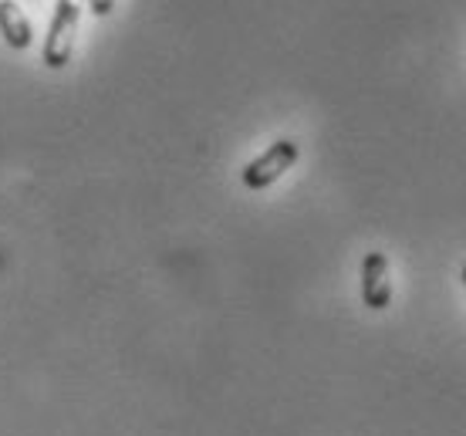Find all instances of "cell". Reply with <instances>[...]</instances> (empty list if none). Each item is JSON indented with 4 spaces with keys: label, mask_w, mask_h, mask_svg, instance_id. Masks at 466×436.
I'll return each instance as SVG.
<instances>
[{
    "label": "cell",
    "mask_w": 466,
    "mask_h": 436,
    "mask_svg": "<svg viewBox=\"0 0 466 436\" xmlns=\"http://www.w3.org/2000/svg\"><path fill=\"white\" fill-rule=\"evenodd\" d=\"M85 0H58L55 4V17L45 37V65L47 68H65L75 51V37H78V21H82Z\"/></svg>",
    "instance_id": "obj_1"
},
{
    "label": "cell",
    "mask_w": 466,
    "mask_h": 436,
    "mask_svg": "<svg viewBox=\"0 0 466 436\" xmlns=\"http://www.w3.org/2000/svg\"><path fill=\"white\" fill-rule=\"evenodd\" d=\"M298 156H301V149H298L294 139L270 142V149H264L257 159H250V163L244 166L240 179H244L247 189H268L270 183H278V179L298 163Z\"/></svg>",
    "instance_id": "obj_2"
},
{
    "label": "cell",
    "mask_w": 466,
    "mask_h": 436,
    "mask_svg": "<svg viewBox=\"0 0 466 436\" xmlns=\"http://www.w3.org/2000/svg\"><path fill=\"white\" fill-rule=\"evenodd\" d=\"M361 301L372 311H385L392 305V274L382 250H369L361 260Z\"/></svg>",
    "instance_id": "obj_3"
},
{
    "label": "cell",
    "mask_w": 466,
    "mask_h": 436,
    "mask_svg": "<svg viewBox=\"0 0 466 436\" xmlns=\"http://www.w3.org/2000/svg\"><path fill=\"white\" fill-rule=\"evenodd\" d=\"M0 35H4V41L14 51H24V47H31V41H35L31 21H27V14L21 11L17 0H0Z\"/></svg>",
    "instance_id": "obj_4"
},
{
    "label": "cell",
    "mask_w": 466,
    "mask_h": 436,
    "mask_svg": "<svg viewBox=\"0 0 466 436\" xmlns=\"http://www.w3.org/2000/svg\"><path fill=\"white\" fill-rule=\"evenodd\" d=\"M88 7H92L98 17H108V14L116 11V0H88Z\"/></svg>",
    "instance_id": "obj_5"
},
{
    "label": "cell",
    "mask_w": 466,
    "mask_h": 436,
    "mask_svg": "<svg viewBox=\"0 0 466 436\" xmlns=\"http://www.w3.org/2000/svg\"><path fill=\"white\" fill-rule=\"evenodd\" d=\"M463 284H466V264H463Z\"/></svg>",
    "instance_id": "obj_6"
}]
</instances>
